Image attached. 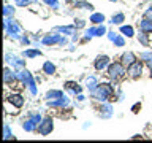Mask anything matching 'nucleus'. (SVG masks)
<instances>
[{
	"label": "nucleus",
	"mask_w": 152,
	"mask_h": 143,
	"mask_svg": "<svg viewBox=\"0 0 152 143\" xmlns=\"http://www.w3.org/2000/svg\"><path fill=\"white\" fill-rule=\"evenodd\" d=\"M114 92V83L113 84H98V88H95L92 91V97L97 100V102H106V100L111 97V94Z\"/></svg>",
	"instance_id": "obj_1"
},
{
	"label": "nucleus",
	"mask_w": 152,
	"mask_h": 143,
	"mask_svg": "<svg viewBox=\"0 0 152 143\" xmlns=\"http://www.w3.org/2000/svg\"><path fill=\"white\" fill-rule=\"evenodd\" d=\"M16 75H18V80H21L22 84L28 88L30 94H32V95H37V88H35L37 84H35V80H33V76H32L30 72L22 69L21 72H16Z\"/></svg>",
	"instance_id": "obj_2"
},
{
	"label": "nucleus",
	"mask_w": 152,
	"mask_h": 143,
	"mask_svg": "<svg viewBox=\"0 0 152 143\" xmlns=\"http://www.w3.org/2000/svg\"><path fill=\"white\" fill-rule=\"evenodd\" d=\"M125 73H127V70H125V65L122 62H114V64L108 65V76L113 81L121 80L122 76H125Z\"/></svg>",
	"instance_id": "obj_3"
},
{
	"label": "nucleus",
	"mask_w": 152,
	"mask_h": 143,
	"mask_svg": "<svg viewBox=\"0 0 152 143\" xmlns=\"http://www.w3.org/2000/svg\"><path fill=\"white\" fill-rule=\"evenodd\" d=\"M5 32H7V35H11L14 38H18L19 35V26L16 21H13L11 18H5Z\"/></svg>",
	"instance_id": "obj_4"
},
{
	"label": "nucleus",
	"mask_w": 152,
	"mask_h": 143,
	"mask_svg": "<svg viewBox=\"0 0 152 143\" xmlns=\"http://www.w3.org/2000/svg\"><path fill=\"white\" fill-rule=\"evenodd\" d=\"M141 72H142V64H141L140 60L133 62L132 65L127 67V73H128V76H130V78H133V80L140 78V76H141Z\"/></svg>",
	"instance_id": "obj_5"
},
{
	"label": "nucleus",
	"mask_w": 152,
	"mask_h": 143,
	"mask_svg": "<svg viewBox=\"0 0 152 143\" xmlns=\"http://www.w3.org/2000/svg\"><path fill=\"white\" fill-rule=\"evenodd\" d=\"M52 129H54V122H52L51 118H45L40 124H38V132H40L41 135H48V133H51Z\"/></svg>",
	"instance_id": "obj_6"
},
{
	"label": "nucleus",
	"mask_w": 152,
	"mask_h": 143,
	"mask_svg": "<svg viewBox=\"0 0 152 143\" xmlns=\"http://www.w3.org/2000/svg\"><path fill=\"white\" fill-rule=\"evenodd\" d=\"M14 80H18L16 72H13L10 67H5V70H3V81H5V84H11Z\"/></svg>",
	"instance_id": "obj_7"
},
{
	"label": "nucleus",
	"mask_w": 152,
	"mask_h": 143,
	"mask_svg": "<svg viewBox=\"0 0 152 143\" xmlns=\"http://www.w3.org/2000/svg\"><path fill=\"white\" fill-rule=\"evenodd\" d=\"M5 60L7 64H11L14 69H24V60L18 59L16 56H11V54H5Z\"/></svg>",
	"instance_id": "obj_8"
},
{
	"label": "nucleus",
	"mask_w": 152,
	"mask_h": 143,
	"mask_svg": "<svg viewBox=\"0 0 152 143\" xmlns=\"http://www.w3.org/2000/svg\"><path fill=\"white\" fill-rule=\"evenodd\" d=\"M109 65V57L108 56H98L97 60H95V70L102 72Z\"/></svg>",
	"instance_id": "obj_9"
},
{
	"label": "nucleus",
	"mask_w": 152,
	"mask_h": 143,
	"mask_svg": "<svg viewBox=\"0 0 152 143\" xmlns=\"http://www.w3.org/2000/svg\"><path fill=\"white\" fill-rule=\"evenodd\" d=\"M111 116H113V108H111V105L106 103V102H103L102 107H100V118L108 119V118H111Z\"/></svg>",
	"instance_id": "obj_10"
},
{
	"label": "nucleus",
	"mask_w": 152,
	"mask_h": 143,
	"mask_svg": "<svg viewBox=\"0 0 152 143\" xmlns=\"http://www.w3.org/2000/svg\"><path fill=\"white\" fill-rule=\"evenodd\" d=\"M48 105H49V107H68V105H70V99L66 97V95H64V97H60L57 100H49Z\"/></svg>",
	"instance_id": "obj_11"
},
{
	"label": "nucleus",
	"mask_w": 152,
	"mask_h": 143,
	"mask_svg": "<svg viewBox=\"0 0 152 143\" xmlns=\"http://www.w3.org/2000/svg\"><path fill=\"white\" fill-rule=\"evenodd\" d=\"M8 102L11 103V105H14L16 108H21L22 105H24V97L21 94H11L8 97Z\"/></svg>",
	"instance_id": "obj_12"
},
{
	"label": "nucleus",
	"mask_w": 152,
	"mask_h": 143,
	"mask_svg": "<svg viewBox=\"0 0 152 143\" xmlns=\"http://www.w3.org/2000/svg\"><path fill=\"white\" fill-rule=\"evenodd\" d=\"M121 60H122V64H124V65H127V67H128V65H132L133 62H136V56L133 54L132 51H127V52H124V54H122Z\"/></svg>",
	"instance_id": "obj_13"
},
{
	"label": "nucleus",
	"mask_w": 152,
	"mask_h": 143,
	"mask_svg": "<svg viewBox=\"0 0 152 143\" xmlns=\"http://www.w3.org/2000/svg\"><path fill=\"white\" fill-rule=\"evenodd\" d=\"M60 38L62 35H59V33H51V35H46L43 38V45H56L60 41Z\"/></svg>",
	"instance_id": "obj_14"
},
{
	"label": "nucleus",
	"mask_w": 152,
	"mask_h": 143,
	"mask_svg": "<svg viewBox=\"0 0 152 143\" xmlns=\"http://www.w3.org/2000/svg\"><path fill=\"white\" fill-rule=\"evenodd\" d=\"M140 29H141V32H146V33L152 32V21L144 18L142 21H140Z\"/></svg>",
	"instance_id": "obj_15"
},
{
	"label": "nucleus",
	"mask_w": 152,
	"mask_h": 143,
	"mask_svg": "<svg viewBox=\"0 0 152 143\" xmlns=\"http://www.w3.org/2000/svg\"><path fill=\"white\" fill-rule=\"evenodd\" d=\"M86 88L92 92L95 88H98V80L95 78V76H89V78H86Z\"/></svg>",
	"instance_id": "obj_16"
},
{
	"label": "nucleus",
	"mask_w": 152,
	"mask_h": 143,
	"mask_svg": "<svg viewBox=\"0 0 152 143\" xmlns=\"http://www.w3.org/2000/svg\"><path fill=\"white\" fill-rule=\"evenodd\" d=\"M60 97H64V92H62V91L52 89V91H48V92H46V99L48 100H57Z\"/></svg>",
	"instance_id": "obj_17"
},
{
	"label": "nucleus",
	"mask_w": 152,
	"mask_h": 143,
	"mask_svg": "<svg viewBox=\"0 0 152 143\" xmlns=\"http://www.w3.org/2000/svg\"><path fill=\"white\" fill-rule=\"evenodd\" d=\"M37 127H38V124H37L35 121H32L30 118H28L27 121H24V122H22V129H24L26 132H32V130H35Z\"/></svg>",
	"instance_id": "obj_18"
},
{
	"label": "nucleus",
	"mask_w": 152,
	"mask_h": 143,
	"mask_svg": "<svg viewBox=\"0 0 152 143\" xmlns=\"http://www.w3.org/2000/svg\"><path fill=\"white\" fill-rule=\"evenodd\" d=\"M57 30L65 33V35H75L76 33V26H62V27H57Z\"/></svg>",
	"instance_id": "obj_19"
},
{
	"label": "nucleus",
	"mask_w": 152,
	"mask_h": 143,
	"mask_svg": "<svg viewBox=\"0 0 152 143\" xmlns=\"http://www.w3.org/2000/svg\"><path fill=\"white\" fill-rule=\"evenodd\" d=\"M43 72H45L46 75H54L56 73V65L52 64V62H45V64H43Z\"/></svg>",
	"instance_id": "obj_20"
},
{
	"label": "nucleus",
	"mask_w": 152,
	"mask_h": 143,
	"mask_svg": "<svg viewBox=\"0 0 152 143\" xmlns=\"http://www.w3.org/2000/svg\"><path fill=\"white\" fill-rule=\"evenodd\" d=\"M65 88L70 91V92H73V94H81V88L76 83H73V81H66L65 83Z\"/></svg>",
	"instance_id": "obj_21"
},
{
	"label": "nucleus",
	"mask_w": 152,
	"mask_h": 143,
	"mask_svg": "<svg viewBox=\"0 0 152 143\" xmlns=\"http://www.w3.org/2000/svg\"><path fill=\"white\" fill-rule=\"evenodd\" d=\"M22 56H24V57H28V59H32V57L41 56V51L38 49V48H35V49H26V51L22 52Z\"/></svg>",
	"instance_id": "obj_22"
},
{
	"label": "nucleus",
	"mask_w": 152,
	"mask_h": 143,
	"mask_svg": "<svg viewBox=\"0 0 152 143\" xmlns=\"http://www.w3.org/2000/svg\"><path fill=\"white\" fill-rule=\"evenodd\" d=\"M90 22L94 24H103L104 22V16L102 13H94L92 16H90Z\"/></svg>",
	"instance_id": "obj_23"
},
{
	"label": "nucleus",
	"mask_w": 152,
	"mask_h": 143,
	"mask_svg": "<svg viewBox=\"0 0 152 143\" xmlns=\"http://www.w3.org/2000/svg\"><path fill=\"white\" fill-rule=\"evenodd\" d=\"M124 21H125V16H124L122 13H117V14H114V16L111 18V22L113 24H117V26H122Z\"/></svg>",
	"instance_id": "obj_24"
},
{
	"label": "nucleus",
	"mask_w": 152,
	"mask_h": 143,
	"mask_svg": "<svg viewBox=\"0 0 152 143\" xmlns=\"http://www.w3.org/2000/svg\"><path fill=\"white\" fill-rule=\"evenodd\" d=\"M121 32L127 37H133L135 35V30H133L132 26H121Z\"/></svg>",
	"instance_id": "obj_25"
},
{
	"label": "nucleus",
	"mask_w": 152,
	"mask_h": 143,
	"mask_svg": "<svg viewBox=\"0 0 152 143\" xmlns=\"http://www.w3.org/2000/svg\"><path fill=\"white\" fill-rule=\"evenodd\" d=\"M140 59L144 60L146 64H149V62H152V51H144L140 54Z\"/></svg>",
	"instance_id": "obj_26"
},
{
	"label": "nucleus",
	"mask_w": 152,
	"mask_h": 143,
	"mask_svg": "<svg viewBox=\"0 0 152 143\" xmlns=\"http://www.w3.org/2000/svg\"><path fill=\"white\" fill-rule=\"evenodd\" d=\"M3 138H5V140H11V138H14L13 133H11V130H10V126H8V124H3Z\"/></svg>",
	"instance_id": "obj_27"
},
{
	"label": "nucleus",
	"mask_w": 152,
	"mask_h": 143,
	"mask_svg": "<svg viewBox=\"0 0 152 143\" xmlns=\"http://www.w3.org/2000/svg\"><path fill=\"white\" fill-rule=\"evenodd\" d=\"M3 14H5V18H11L14 14V7H11V5H5Z\"/></svg>",
	"instance_id": "obj_28"
},
{
	"label": "nucleus",
	"mask_w": 152,
	"mask_h": 143,
	"mask_svg": "<svg viewBox=\"0 0 152 143\" xmlns=\"http://www.w3.org/2000/svg\"><path fill=\"white\" fill-rule=\"evenodd\" d=\"M92 37H97V27L87 29V30H86V38H84V40H90Z\"/></svg>",
	"instance_id": "obj_29"
},
{
	"label": "nucleus",
	"mask_w": 152,
	"mask_h": 143,
	"mask_svg": "<svg viewBox=\"0 0 152 143\" xmlns=\"http://www.w3.org/2000/svg\"><path fill=\"white\" fill-rule=\"evenodd\" d=\"M28 116H30V119H32V121H35L37 124H40V122L43 121V119H41V114H40V113L30 111V113H28Z\"/></svg>",
	"instance_id": "obj_30"
},
{
	"label": "nucleus",
	"mask_w": 152,
	"mask_h": 143,
	"mask_svg": "<svg viewBox=\"0 0 152 143\" xmlns=\"http://www.w3.org/2000/svg\"><path fill=\"white\" fill-rule=\"evenodd\" d=\"M138 40H140V43H141V45H144V46H147V45H149V40H147V35H146V32H141L140 35H138Z\"/></svg>",
	"instance_id": "obj_31"
},
{
	"label": "nucleus",
	"mask_w": 152,
	"mask_h": 143,
	"mask_svg": "<svg viewBox=\"0 0 152 143\" xmlns=\"http://www.w3.org/2000/svg\"><path fill=\"white\" fill-rule=\"evenodd\" d=\"M114 43V46H117V48H122L124 45H125V40H124V37L122 35H117V38L113 41Z\"/></svg>",
	"instance_id": "obj_32"
},
{
	"label": "nucleus",
	"mask_w": 152,
	"mask_h": 143,
	"mask_svg": "<svg viewBox=\"0 0 152 143\" xmlns=\"http://www.w3.org/2000/svg\"><path fill=\"white\" fill-rule=\"evenodd\" d=\"M108 30H106V27L103 26V24H100V26L97 27V37H102V35H104Z\"/></svg>",
	"instance_id": "obj_33"
},
{
	"label": "nucleus",
	"mask_w": 152,
	"mask_h": 143,
	"mask_svg": "<svg viewBox=\"0 0 152 143\" xmlns=\"http://www.w3.org/2000/svg\"><path fill=\"white\" fill-rule=\"evenodd\" d=\"M45 3H46V5H49V7H51V8H54V10L59 8V2H57V0H45Z\"/></svg>",
	"instance_id": "obj_34"
},
{
	"label": "nucleus",
	"mask_w": 152,
	"mask_h": 143,
	"mask_svg": "<svg viewBox=\"0 0 152 143\" xmlns=\"http://www.w3.org/2000/svg\"><path fill=\"white\" fill-rule=\"evenodd\" d=\"M76 7H83V8H87V10H94L92 5H89V3H86V2H78V3H76Z\"/></svg>",
	"instance_id": "obj_35"
},
{
	"label": "nucleus",
	"mask_w": 152,
	"mask_h": 143,
	"mask_svg": "<svg viewBox=\"0 0 152 143\" xmlns=\"http://www.w3.org/2000/svg\"><path fill=\"white\" fill-rule=\"evenodd\" d=\"M144 18H147V19H151V21H152V7H149L144 11Z\"/></svg>",
	"instance_id": "obj_36"
},
{
	"label": "nucleus",
	"mask_w": 152,
	"mask_h": 143,
	"mask_svg": "<svg viewBox=\"0 0 152 143\" xmlns=\"http://www.w3.org/2000/svg\"><path fill=\"white\" fill-rule=\"evenodd\" d=\"M14 2H16L19 7H27V5L30 3V0H14Z\"/></svg>",
	"instance_id": "obj_37"
},
{
	"label": "nucleus",
	"mask_w": 152,
	"mask_h": 143,
	"mask_svg": "<svg viewBox=\"0 0 152 143\" xmlns=\"http://www.w3.org/2000/svg\"><path fill=\"white\" fill-rule=\"evenodd\" d=\"M108 38H109L111 41H114V40L117 38V33H116V32H113V30H109V32H108Z\"/></svg>",
	"instance_id": "obj_38"
},
{
	"label": "nucleus",
	"mask_w": 152,
	"mask_h": 143,
	"mask_svg": "<svg viewBox=\"0 0 152 143\" xmlns=\"http://www.w3.org/2000/svg\"><path fill=\"white\" fill-rule=\"evenodd\" d=\"M75 26H76V27H83V26H84V22L81 21V19H78V21H75Z\"/></svg>",
	"instance_id": "obj_39"
},
{
	"label": "nucleus",
	"mask_w": 152,
	"mask_h": 143,
	"mask_svg": "<svg viewBox=\"0 0 152 143\" xmlns=\"http://www.w3.org/2000/svg\"><path fill=\"white\" fill-rule=\"evenodd\" d=\"M21 41L24 43V45H28V43H30V41H28V38H26V37H22V38H21Z\"/></svg>",
	"instance_id": "obj_40"
},
{
	"label": "nucleus",
	"mask_w": 152,
	"mask_h": 143,
	"mask_svg": "<svg viewBox=\"0 0 152 143\" xmlns=\"http://www.w3.org/2000/svg\"><path fill=\"white\" fill-rule=\"evenodd\" d=\"M59 45H62V46H64V45H66V40H65V37H62V38H60Z\"/></svg>",
	"instance_id": "obj_41"
},
{
	"label": "nucleus",
	"mask_w": 152,
	"mask_h": 143,
	"mask_svg": "<svg viewBox=\"0 0 152 143\" xmlns=\"http://www.w3.org/2000/svg\"><path fill=\"white\" fill-rule=\"evenodd\" d=\"M138 108H141V105H140V103H136V105H135V107H133V108H132V110H133V113H136V110H138Z\"/></svg>",
	"instance_id": "obj_42"
},
{
	"label": "nucleus",
	"mask_w": 152,
	"mask_h": 143,
	"mask_svg": "<svg viewBox=\"0 0 152 143\" xmlns=\"http://www.w3.org/2000/svg\"><path fill=\"white\" fill-rule=\"evenodd\" d=\"M78 100H79V102H83V100H84V95H83V94H78Z\"/></svg>",
	"instance_id": "obj_43"
},
{
	"label": "nucleus",
	"mask_w": 152,
	"mask_h": 143,
	"mask_svg": "<svg viewBox=\"0 0 152 143\" xmlns=\"http://www.w3.org/2000/svg\"><path fill=\"white\" fill-rule=\"evenodd\" d=\"M147 65H149V70H151V75H152V62H149Z\"/></svg>",
	"instance_id": "obj_44"
},
{
	"label": "nucleus",
	"mask_w": 152,
	"mask_h": 143,
	"mask_svg": "<svg viewBox=\"0 0 152 143\" xmlns=\"http://www.w3.org/2000/svg\"><path fill=\"white\" fill-rule=\"evenodd\" d=\"M109 2H116V0H109Z\"/></svg>",
	"instance_id": "obj_45"
}]
</instances>
